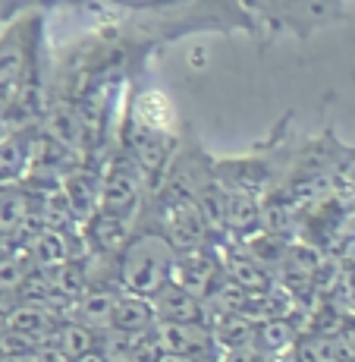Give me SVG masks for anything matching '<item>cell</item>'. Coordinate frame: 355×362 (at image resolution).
Returning a JSON list of instances; mask_svg holds the SVG:
<instances>
[{
  "label": "cell",
  "instance_id": "1",
  "mask_svg": "<svg viewBox=\"0 0 355 362\" xmlns=\"http://www.w3.org/2000/svg\"><path fill=\"white\" fill-rule=\"evenodd\" d=\"M176 249L164 233H138L116 259V281L123 293L151 299L170 284Z\"/></svg>",
  "mask_w": 355,
  "mask_h": 362
},
{
  "label": "cell",
  "instance_id": "2",
  "mask_svg": "<svg viewBox=\"0 0 355 362\" xmlns=\"http://www.w3.org/2000/svg\"><path fill=\"white\" fill-rule=\"evenodd\" d=\"M142 205V173L132 161H114L107 173L101 177V192H97V211L114 214V218L129 221V214Z\"/></svg>",
  "mask_w": 355,
  "mask_h": 362
},
{
  "label": "cell",
  "instance_id": "3",
  "mask_svg": "<svg viewBox=\"0 0 355 362\" xmlns=\"http://www.w3.org/2000/svg\"><path fill=\"white\" fill-rule=\"evenodd\" d=\"M224 281L217 259L207 249H189V252H176V264H173L170 284L179 290H186L195 299H207L217 290V284Z\"/></svg>",
  "mask_w": 355,
  "mask_h": 362
},
{
  "label": "cell",
  "instance_id": "4",
  "mask_svg": "<svg viewBox=\"0 0 355 362\" xmlns=\"http://www.w3.org/2000/svg\"><path fill=\"white\" fill-rule=\"evenodd\" d=\"M25 25L29 23L13 25L0 38V98H10V101L16 95L19 82L32 69V45H29V29Z\"/></svg>",
  "mask_w": 355,
  "mask_h": 362
},
{
  "label": "cell",
  "instance_id": "5",
  "mask_svg": "<svg viewBox=\"0 0 355 362\" xmlns=\"http://www.w3.org/2000/svg\"><path fill=\"white\" fill-rule=\"evenodd\" d=\"M129 123L151 136H170L173 127H176V107L170 104L164 92L157 88H145V92L136 95L132 101V110H129Z\"/></svg>",
  "mask_w": 355,
  "mask_h": 362
},
{
  "label": "cell",
  "instance_id": "6",
  "mask_svg": "<svg viewBox=\"0 0 355 362\" xmlns=\"http://www.w3.org/2000/svg\"><path fill=\"white\" fill-rule=\"evenodd\" d=\"M151 312H155V325H205L207 309L201 305V299L189 296L186 290L167 284L157 296L148 299Z\"/></svg>",
  "mask_w": 355,
  "mask_h": 362
},
{
  "label": "cell",
  "instance_id": "7",
  "mask_svg": "<svg viewBox=\"0 0 355 362\" xmlns=\"http://www.w3.org/2000/svg\"><path fill=\"white\" fill-rule=\"evenodd\" d=\"M155 340L164 353L183 359H201L211 346V328L207 325H155Z\"/></svg>",
  "mask_w": 355,
  "mask_h": 362
},
{
  "label": "cell",
  "instance_id": "8",
  "mask_svg": "<svg viewBox=\"0 0 355 362\" xmlns=\"http://www.w3.org/2000/svg\"><path fill=\"white\" fill-rule=\"evenodd\" d=\"M85 240H88V246L95 249V255H114V259H120V252L132 240V227H129V221H123V218L95 211L92 218L85 221Z\"/></svg>",
  "mask_w": 355,
  "mask_h": 362
},
{
  "label": "cell",
  "instance_id": "9",
  "mask_svg": "<svg viewBox=\"0 0 355 362\" xmlns=\"http://www.w3.org/2000/svg\"><path fill=\"white\" fill-rule=\"evenodd\" d=\"M110 331L116 334H148L155 331V312L151 303L132 293H116L114 296V315H110Z\"/></svg>",
  "mask_w": 355,
  "mask_h": 362
},
{
  "label": "cell",
  "instance_id": "10",
  "mask_svg": "<svg viewBox=\"0 0 355 362\" xmlns=\"http://www.w3.org/2000/svg\"><path fill=\"white\" fill-rule=\"evenodd\" d=\"M29 255L44 274H54L57 268L73 262V249H69L66 230H41L32 236L29 243Z\"/></svg>",
  "mask_w": 355,
  "mask_h": 362
},
{
  "label": "cell",
  "instance_id": "11",
  "mask_svg": "<svg viewBox=\"0 0 355 362\" xmlns=\"http://www.w3.org/2000/svg\"><path fill=\"white\" fill-rule=\"evenodd\" d=\"M114 296L116 293H110V290H104V287H88V293L76 303V309H73V318L79 325H85L88 331H95V334H107L110 331V315H114Z\"/></svg>",
  "mask_w": 355,
  "mask_h": 362
},
{
  "label": "cell",
  "instance_id": "12",
  "mask_svg": "<svg viewBox=\"0 0 355 362\" xmlns=\"http://www.w3.org/2000/svg\"><path fill=\"white\" fill-rule=\"evenodd\" d=\"M32 211V196L23 189H0V240L29 233Z\"/></svg>",
  "mask_w": 355,
  "mask_h": 362
},
{
  "label": "cell",
  "instance_id": "13",
  "mask_svg": "<svg viewBox=\"0 0 355 362\" xmlns=\"http://www.w3.org/2000/svg\"><path fill=\"white\" fill-rule=\"evenodd\" d=\"M29 132H6L0 136V189H6V183L19 180L29 170Z\"/></svg>",
  "mask_w": 355,
  "mask_h": 362
},
{
  "label": "cell",
  "instance_id": "14",
  "mask_svg": "<svg viewBox=\"0 0 355 362\" xmlns=\"http://www.w3.org/2000/svg\"><path fill=\"white\" fill-rule=\"evenodd\" d=\"M54 346H57L64 356L73 362L79 356H85V353H92L101 346V334L88 331L85 325H79L76 318H69V322H60L57 325V334H54Z\"/></svg>",
  "mask_w": 355,
  "mask_h": 362
},
{
  "label": "cell",
  "instance_id": "15",
  "mask_svg": "<svg viewBox=\"0 0 355 362\" xmlns=\"http://www.w3.org/2000/svg\"><path fill=\"white\" fill-rule=\"evenodd\" d=\"M224 281H229L233 287H239L242 293L248 296H261L267 293L270 287H274V281H270V274L261 268V264L248 262L246 255H233V259L227 262V277Z\"/></svg>",
  "mask_w": 355,
  "mask_h": 362
},
{
  "label": "cell",
  "instance_id": "16",
  "mask_svg": "<svg viewBox=\"0 0 355 362\" xmlns=\"http://www.w3.org/2000/svg\"><path fill=\"white\" fill-rule=\"evenodd\" d=\"M25 277H29V268H25L23 259H16V255H0V303L16 299Z\"/></svg>",
  "mask_w": 355,
  "mask_h": 362
},
{
  "label": "cell",
  "instance_id": "17",
  "mask_svg": "<svg viewBox=\"0 0 355 362\" xmlns=\"http://www.w3.org/2000/svg\"><path fill=\"white\" fill-rule=\"evenodd\" d=\"M255 337H258L267 350L277 353V350H283V346H289L292 331H289V325L283 322V318H277V322H261L258 331H255Z\"/></svg>",
  "mask_w": 355,
  "mask_h": 362
},
{
  "label": "cell",
  "instance_id": "18",
  "mask_svg": "<svg viewBox=\"0 0 355 362\" xmlns=\"http://www.w3.org/2000/svg\"><path fill=\"white\" fill-rule=\"evenodd\" d=\"M29 362H69V359L57 350V346H54V340H51V344H38V346H32Z\"/></svg>",
  "mask_w": 355,
  "mask_h": 362
},
{
  "label": "cell",
  "instance_id": "19",
  "mask_svg": "<svg viewBox=\"0 0 355 362\" xmlns=\"http://www.w3.org/2000/svg\"><path fill=\"white\" fill-rule=\"evenodd\" d=\"M255 344L252 346H229V350L220 353L217 362H255Z\"/></svg>",
  "mask_w": 355,
  "mask_h": 362
},
{
  "label": "cell",
  "instance_id": "20",
  "mask_svg": "<svg viewBox=\"0 0 355 362\" xmlns=\"http://www.w3.org/2000/svg\"><path fill=\"white\" fill-rule=\"evenodd\" d=\"M73 362H107V356H104L101 350H92V353H85V356H79V359H73Z\"/></svg>",
  "mask_w": 355,
  "mask_h": 362
},
{
  "label": "cell",
  "instance_id": "21",
  "mask_svg": "<svg viewBox=\"0 0 355 362\" xmlns=\"http://www.w3.org/2000/svg\"><path fill=\"white\" fill-rule=\"evenodd\" d=\"M0 362H29V353L25 356H0Z\"/></svg>",
  "mask_w": 355,
  "mask_h": 362
},
{
  "label": "cell",
  "instance_id": "22",
  "mask_svg": "<svg viewBox=\"0 0 355 362\" xmlns=\"http://www.w3.org/2000/svg\"><path fill=\"white\" fill-rule=\"evenodd\" d=\"M0 255H4V252H0Z\"/></svg>",
  "mask_w": 355,
  "mask_h": 362
}]
</instances>
